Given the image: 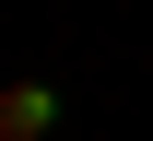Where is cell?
<instances>
[{
    "label": "cell",
    "instance_id": "1",
    "mask_svg": "<svg viewBox=\"0 0 153 141\" xmlns=\"http://www.w3.org/2000/svg\"><path fill=\"white\" fill-rule=\"evenodd\" d=\"M47 129H59V82H36V71L0 82V141H47Z\"/></svg>",
    "mask_w": 153,
    "mask_h": 141
}]
</instances>
